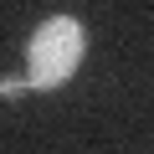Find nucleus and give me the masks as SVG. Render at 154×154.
I'll use <instances>...</instances> for the list:
<instances>
[{
  "label": "nucleus",
  "instance_id": "1",
  "mask_svg": "<svg viewBox=\"0 0 154 154\" xmlns=\"http://www.w3.org/2000/svg\"><path fill=\"white\" fill-rule=\"evenodd\" d=\"M82 46H88V36H82V26H77L72 16L41 21V31L26 46V88H36V93L62 88L77 72V62H82Z\"/></svg>",
  "mask_w": 154,
  "mask_h": 154
},
{
  "label": "nucleus",
  "instance_id": "2",
  "mask_svg": "<svg viewBox=\"0 0 154 154\" xmlns=\"http://www.w3.org/2000/svg\"><path fill=\"white\" fill-rule=\"evenodd\" d=\"M21 88H26V77H5V82H0V98H16Z\"/></svg>",
  "mask_w": 154,
  "mask_h": 154
}]
</instances>
